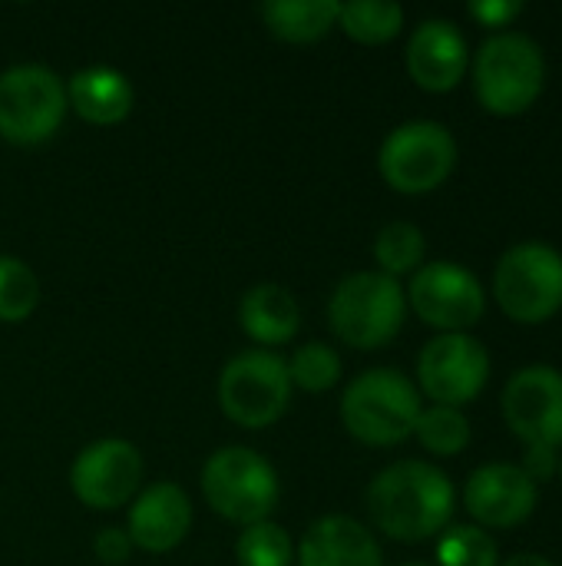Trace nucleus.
I'll return each mask as SVG.
<instances>
[{"label": "nucleus", "mask_w": 562, "mask_h": 566, "mask_svg": "<svg viewBox=\"0 0 562 566\" xmlns=\"http://www.w3.org/2000/svg\"><path fill=\"white\" fill-rule=\"evenodd\" d=\"M494 298L520 325L550 322L562 308V252L547 242L507 249L494 272Z\"/></svg>", "instance_id": "obj_6"}, {"label": "nucleus", "mask_w": 562, "mask_h": 566, "mask_svg": "<svg viewBox=\"0 0 562 566\" xmlns=\"http://www.w3.org/2000/svg\"><path fill=\"white\" fill-rule=\"evenodd\" d=\"M556 478H560V481H562V454H560V474H556Z\"/></svg>", "instance_id": "obj_32"}, {"label": "nucleus", "mask_w": 562, "mask_h": 566, "mask_svg": "<svg viewBox=\"0 0 562 566\" xmlns=\"http://www.w3.org/2000/svg\"><path fill=\"white\" fill-rule=\"evenodd\" d=\"M503 566H553L547 557H540V554H513L510 560Z\"/></svg>", "instance_id": "obj_31"}, {"label": "nucleus", "mask_w": 562, "mask_h": 566, "mask_svg": "<svg viewBox=\"0 0 562 566\" xmlns=\"http://www.w3.org/2000/svg\"><path fill=\"white\" fill-rule=\"evenodd\" d=\"M205 504L242 527L262 524L272 517L282 497L275 468L252 448H222L202 468Z\"/></svg>", "instance_id": "obj_5"}, {"label": "nucleus", "mask_w": 562, "mask_h": 566, "mask_svg": "<svg viewBox=\"0 0 562 566\" xmlns=\"http://www.w3.org/2000/svg\"><path fill=\"white\" fill-rule=\"evenodd\" d=\"M291 401V378L282 355L252 348L235 355L219 375V405L238 428L258 431L275 424Z\"/></svg>", "instance_id": "obj_8"}, {"label": "nucleus", "mask_w": 562, "mask_h": 566, "mask_svg": "<svg viewBox=\"0 0 562 566\" xmlns=\"http://www.w3.org/2000/svg\"><path fill=\"white\" fill-rule=\"evenodd\" d=\"M527 7L520 0H477L467 7V13L480 23V27H507L513 23Z\"/></svg>", "instance_id": "obj_29"}, {"label": "nucleus", "mask_w": 562, "mask_h": 566, "mask_svg": "<svg viewBox=\"0 0 562 566\" xmlns=\"http://www.w3.org/2000/svg\"><path fill=\"white\" fill-rule=\"evenodd\" d=\"M407 305L417 318L441 335L474 328L487 312V292L480 279L457 262H427L411 275Z\"/></svg>", "instance_id": "obj_11"}, {"label": "nucleus", "mask_w": 562, "mask_h": 566, "mask_svg": "<svg viewBox=\"0 0 562 566\" xmlns=\"http://www.w3.org/2000/svg\"><path fill=\"white\" fill-rule=\"evenodd\" d=\"M490 381V352L480 338L467 332L437 335L421 348L417 385L421 391L444 408H464L480 398Z\"/></svg>", "instance_id": "obj_10"}, {"label": "nucleus", "mask_w": 562, "mask_h": 566, "mask_svg": "<svg viewBox=\"0 0 562 566\" xmlns=\"http://www.w3.org/2000/svg\"><path fill=\"white\" fill-rule=\"evenodd\" d=\"M457 494L450 478L427 461H397L368 484V514L381 534L421 544L450 527Z\"/></svg>", "instance_id": "obj_1"}, {"label": "nucleus", "mask_w": 562, "mask_h": 566, "mask_svg": "<svg viewBox=\"0 0 562 566\" xmlns=\"http://www.w3.org/2000/svg\"><path fill=\"white\" fill-rule=\"evenodd\" d=\"M507 428L527 448H562V371L553 365H527L503 388Z\"/></svg>", "instance_id": "obj_13"}, {"label": "nucleus", "mask_w": 562, "mask_h": 566, "mask_svg": "<svg viewBox=\"0 0 562 566\" xmlns=\"http://www.w3.org/2000/svg\"><path fill=\"white\" fill-rule=\"evenodd\" d=\"M427 255V239L414 222H391L378 232L374 239V259L378 272L397 279V275H414L424 265Z\"/></svg>", "instance_id": "obj_22"}, {"label": "nucleus", "mask_w": 562, "mask_h": 566, "mask_svg": "<svg viewBox=\"0 0 562 566\" xmlns=\"http://www.w3.org/2000/svg\"><path fill=\"white\" fill-rule=\"evenodd\" d=\"M139 484L142 454L123 438H103L86 444L70 468V488L76 501L93 511H116L123 504H132Z\"/></svg>", "instance_id": "obj_12"}, {"label": "nucleus", "mask_w": 562, "mask_h": 566, "mask_svg": "<svg viewBox=\"0 0 562 566\" xmlns=\"http://www.w3.org/2000/svg\"><path fill=\"white\" fill-rule=\"evenodd\" d=\"M421 411V391L397 368H368L341 395L344 431L371 448H394L407 441Z\"/></svg>", "instance_id": "obj_2"}, {"label": "nucleus", "mask_w": 562, "mask_h": 566, "mask_svg": "<svg viewBox=\"0 0 562 566\" xmlns=\"http://www.w3.org/2000/svg\"><path fill=\"white\" fill-rule=\"evenodd\" d=\"M338 27L364 46H381L401 33L404 7L391 0H351V3H341Z\"/></svg>", "instance_id": "obj_21"}, {"label": "nucleus", "mask_w": 562, "mask_h": 566, "mask_svg": "<svg viewBox=\"0 0 562 566\" xmlns=\"http://www.w3.org/2000/svg\"><path fill=\"white\" fill-rule=\"evenodd\" d=\"M93 554L96 560L106 566H119L129 560L132 554V541L126 534V527H103L93 541Z\"/></svg>", "instance_id": "obj_28"}, {"label": "nucleus", "mask_w": 562, "mask_h": 566, "mask_svg": "<svg viewBox=\"0 0 562 566\" xmlns=\"http://www.w3.org/2000/svg\"><path fill=\"white\" fill-rule=\"evenodd\" d=\"M457 166V139L444 123L411 119L388 133L378 153V169L394 192L424 196L441 189Z\"/></svg>", "instance_id": "obj_7"}, {"label": "nucleus", "mask_w": 562, "mask_h": 566, "mask_svg": "<svg viewBox=\"0 0 562 566\" xmlns=\"http://www.w3.org/2000/svg\"><path fill=\"white\" fill-rule=\"evenodd\" d=\"M235 560L238 566H291L295 544L282 524L262 521L242 531V537L235 541Z\"/></svg>", "instance_id": "obj_25"}, {"label": "nucleus", "mask_w": 562, "mask_h": 566, "mask_svg": "<svg viewBox=\"0 0 562 566\" xmlns=\"http://www.w3.org/2000/svg\"><path fill=\"white\" fill-rule=\"evenodd\" d=\"M520 468H523V474L540 488L543 481H553V478L560 474V451H550V448H530Z\"/></svg>", "instance_id": "obj_30"}, {"label": "nucleus", "mask_w": 562, "mask_h": 566, "mask_svg": "<svg viewBox=\"0 0 562 566\" xmlns=\"http://www.w3.org/2000/svg\"><path fill=\"white\" fill-rule=\"evenodd\" d=\"M338 0H268L262 3L265 27L285 43H315L338 27Z\"/></svg>", "instance_id": "obj_20"}, {"label": "nucleus", "mask_w": 562, "mask_h": 566, "mask_svg": "<svg viewBox=\"0 0 562 566\" xmlns=\"http://www.w3.org/2000/svg\"><path fill=\"white\" fill-rule=\"evenodd\" d=\"M66 103L73 113L93 126H116L132 113L136 93L132 83L113 66L76 70L66 83Z\"/></svg>", "instance_id": "obj_18"}, {"label": "nucleus", "mask_w": 562, "mask_h": 566, "mask_svg": "<svg viewBox=\"0 0 562 566\" xmlns=\"http://www.w3.org/2000/svg\"><path fill=\"white\" fill-rule=\"evenodd\" d=\"M238 325L258 345H285L301 328V308L285 285H252L238 302Z\"/></svg>", "instance_id": "obj_19"}, {"label": "nucleus", "mask_w": 562, "mask_h": 566, "mask_svg": "<svg viewBox=\"0 0 562 566\" xmlns=\"http://www.w3.org/2000/svg\"><path fill=\"white\" fill-rule=\"evenodd\" d=\"M285 365H288L291 385L308 391V395L331 391L341 381V355L331 345H321V342L301 345Z\"/></svg>", "instance_id": "obj_26"}, {"label": "nucleus", "mask_w": 562, "mask_h": 566, "mask_svg": "<svg viewBox=\"0 0 562 566\" xmlns=\"http://www.w3.org/2000/svg\"><path fill=\"white\" fill-rule=\"evenodd\" d=\"M537 501H540V488L523 474L520 464H503V461L477 468L464 488L467 514L484 531L520 527L537 511Z\"/></svg>", "instance_id": "obj_14"}, {"label": "nucleus", "mask_w": 562, "mask_h": 566, "mask_svg": "<svg viewBox=\"0 0 562 566\" xmlns=\"http://www.w3.org/2000/svg\"><path fill=\"white\" fill-rule=\"evenodd\" d=\"M437 564L441 566H500V551L494 534H487L477 524L447 527L437 544Z\"/></svg>", "instance_id": "obj_27"}, {"label": "nucleus", "mask_w": 562, "mask_h": 566, "mask_svg": "<svg viewBox=\"0 0 562 566\" xmlns=\"http://www.w3.org/2000/svg\"><path fill=\"white\" fill-rule=\"evenodd\" d=\"M36 302H40V282L33 269L17 255L0 252V322L17 325L30 318Z\"/></svg>", "instance_id": "obj_24"}, {"label": "nucleus", "mask_w": 562, "mask_h": 566, "mask_svg": "<svg viewBox=\"0 0 562 566\" xmlns=\"http://www.w3.org/2000/svg\"><path fill=\"white\" fill-rule=\"evenodd\" d=\"M547 86L543 46L520 30H503L484 40L474 56V93L494 116L527 113Z\"/></svg>", "instance_id": "obj_3"}, {"label": "nucleus", "mask_w": 562, "mask_h": 566, "mask_svg": "<svg viewBox=\"0 0 562 566\" xmlns=\"http://www.w3.org/2000/svg\"><path fill=\"white\" fill-rule=\"evenodd\" d=\"M189 527H192V504L179 484L159 481L132 497L129 521H126V534L132 547L146 554H169L185 541Z\"/></svg>", "instance_id": "obj_16"}, {"label": "nucleus", "mask_w": 562, "mask_h": 566, "mask_svg": "<svg viewBox=\"0 0 562 566\" xmlns=\"http://www.w3.org/2000/svg\"><path fill=\"white\" fill-rule=\"evenodd\" d=\"M63 80L40 63H17L0 73V136L13 146L46 143L66 116Z\"/></svg>", "instance_id": "obj_9"}, {"label": "nucleus", "mask_w": 562, "mask_h": 566, "mask_svg": "<svg viewBox=\"0 0 562 566\" xmlns=\"http://www.w3.org/2000/svg\"><path fill=\"white\" fill-rule=\"evenodd\" d=\"M404 60H407L411 80L421 90L450 93L470 66V46H467L464 30L454 20L434 17V20L417 23V30L407 40Z\"/></svg>", "instance_id": "obj_15"}, {"label": "nucleus", "mask_w": 562, "mask_h": 566, "mask_svg": "<svg viewBox=\"0 0 562 566\" xmlns=\"http://www.w3.org/2000/svg\"><path fill=\"white\" fill-rule=\"evenodd\" d=\"M298 566H384L374 534L344 514L315 521L298 541Z\"/></svg>", "instance_id": "obj_17"}, {"label": "nucleus", "mask_w": 562, "mask_h": 566, "mask_svg": "<svg viewBox=\"0 0 562 566\" xmlns=\"http://www.w3.org/2000/svg\"><path fill=\"white\" fill-rule=\"evenodd\" d=\"M404 566H431V564H404Z\"/></svg>", "instance_id": "obj_33"}, {"label": "nucleus", "mask_w": 562, "mask_h": 566, "mask_svg": "<svg viewBox=\"0 0 562 566\" xmlns=\"http://www.w3.org/2000/svg\"><path fill=\"white\" fill-rule=\"evenodd\" d=\"M417 441L437 454V458H457L467 444H470V421L460 408H444V405H431L421 411L417 424H414Z\"/></svg>", "instance_id": "obj_23"}, {"label": "nucleus", "mask_w": 562, "mask_h": 566, "mask_svg": "<svg viewBox=\"0 0 562 566\" xmlns=\"http://www.w3.org/2000/svg\"><path fill=\"white\" fill-rule=\"evenodd\" d=\"M404 318L407 295L401 282L384 272H354L341 279L328 302L331 332L358 352H374L394 342Z\"/></svg>", "instance_id": "obj_4"}]
</instances>
